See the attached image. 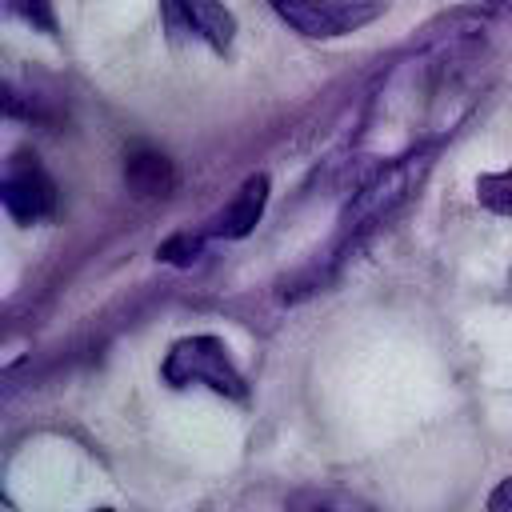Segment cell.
Masks as SVG:
<instances>
[{
	"label": "cell",
	"mask_w": 512,
	"mask_h": 512,
	"mask_svg": "<svg viewBox=\"0 0 512 512\" xmlns=\"http://www.w3.org/2000/svg\"><path fill=\"white\" fill-rule=\"evenodd\" d=\"M160 376L172 384V388H188V384H204L220 396H232V400H244V376L236 372L224 340L216 336H184L168 348L164 364H160Z\"/></svg>",
	"instance_id": "obj_1"
},
{
	"label": "cell",
	"mask_w": 512,
	"mask_h": 512,
	"mask_svg": "<svg viewBox=\"0 0 512 512\" xmlns=\"http://www.w3.org/2000/svg\"><path fill=\"white\" fill-rule=\"evenodd\" d=\"M272 12L312 40L344 36L384 12V0H268Z\"/></svg>",
	"instance_id": "obj_2"
},
{
	"label": "cell",
	"mask_w": 512,
	"mask_h": 512,
	"mask_svg": "<svg viewBox=\"0 0 512 512\" xmlns=\"http://www.w3.org/2000/svg\"><path fill=\"white\" fill-rule=\"evenodd\" d=\"M0 200L8 208V216L36 224L44 216L56 212V184L52 176L40 168V160L32 152H16L4 168V184H0Z\"/></svg>",
	"instance_id": "obj_3"
},
{
	"label": "cell",
	"mask_w": 512,
	"mask_h": 512,
	"mask_svg": "<svg viewBox=\"0 0 512 512\" xmlns=\"http://www.w3.org/2000/svg\"><path fill=\"white\" fill-rule=\"evenodd\" d=\"M420 172H424V160H400V164L384 168L380 176H372V180L352 196V204L344 208V220H340L344 232H360V228L384 220V216L416 188Z\"/></svg>",
	"instance_id": "obj_4"
},
{
	"label": "cell",
	"mask_w": 512,
	"mask_h": 512,
	"mask_svg": "<svg viewBox=\"0 0 512 512\" xmlns=\"http://www.w3.org/2000/svg\"><path fill=\"white\" fill-rule=\"evenodd\" d=\"M160 20L172 40H204L216 52H228L236 36V16L220 0H160Z\"/></svg>",
	"instance_id": "obj_5"
},
{
	"label": "cell",
	"mask_w": 512,
	"mask_h": 512,
	"mask_svg": "<svg viewBox=\"0 0 512 512\" xmlns=\"http://www.w3.org/2000/svg\"><path fill=\"white\" fill-rule=\"evenodd\" d=\"M264 204H268V176L256 172V176H248V180L240 184V192L208 220V236H228V240L248 236V232L256 228V220L264 216Z\"/></svg>",
	"instance_id": "obj_6"
},
{
	"label": "cell",
	"mask_w": 512,
	"mask_h": 512,
	"mask_svg": "<svg viewBox=\"0 0 512 512\" xmlns=\"http://www.w3.org/2000/svg\"><path fill=\"white\" fill-rule=\"evenodd\" d=\"M124 180L136 196H168L176 188V168L160 152H132L124 164Z\"/></svg>",
	"instance_id": "obj_7"
},
{
	"label": "cell",
	"mask_w": 512,
	"mask_h": 512,
	"mask_svg": "<svg viewBox=\"0 0 512 512\" xmlns=\"http://www.w3.org/2000/svg\"><path fill=\"white\" fill-rule=\"evenodd\" d=\"M284 512H376V508L340 488H304L284 504Z\"/></svg>",
	"instance_id": "obj_8"
},
{
	"label": "cell",
	"mask_w": 512,
	"mask_h": 512,
	"mask_svg": "<svg viewBox=\"0 0 512 512\" xmlns=\"http://www.w3.org/2000/svg\"><path fill=\"white\" fill-rule=\"evenodd\" d=\"M476 200L488 208V212H500V216H512V168L508 172H488L476 180Z\"/></svg>",
	"instance_id": "obj_9"
},
{
	"label": "cell",
	"mask_w": 512,
	"mask_h": 512,
	"mask_svg": "<svg viewBox=\"0 0 512 512\" xmlns=\"http://www.w3.org/2000/svg\"><path fill=\"white\" fill-rule=\"evenodd\" d=\"M200 244H204V236H192V232H180V236H172V240H164L160 244V260H168V264H192L196 256H200Z\"/></svg>",
	"instance_id": "obj_10"
},
{
	"label": "cell",
	"mask_w": 512,
	"mask_h": 512,
	"mask_svg": "<svg viewBox=\"0 0 512 512\" xmlns=\"http://www.w3.org/2000/svg\"><path fill=\"white\" fill-rule=\"evenodd\" d=\"M12 12H16V16H24L28 24H36V28L52 32V8H48V0H12Z\"/></svg>",
	"instance_id": "obj_11"
},
{
	"label": "cell",
	"mask_w": 512,
	"mask_h": 512,
	"mask_svg": "<svg viewBox=\"0 0 512 512\" xmlns=\"http://www.w3.org/2000/svg\"><path fill=\"white\" fill-rule=\"evenodd\" d=\"M488 512H512V476L500 480V484L492 488V496H488Z\"/></svg>",
	"instance_id": "obj_12"
},
{
	"label": "cell",
	"mask_w": 512,
	"mask_h": 512,
	"mask_svg": "<svg viewBox=\"0 0 512 512\" xmlns=\"http://www.w3.org/2000/svg\"><path fill=\"white\" fill-rule=\"evenodd\" d=\"M96 512H116V508H96Z\"/></svg>",
	"instance_id": "obj_13"
}]
</instances>
